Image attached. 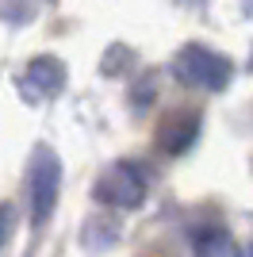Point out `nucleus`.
<instances>
[{"label":"nucleus","instance_id":"6e6552de","mask_svg":"<svg viewBox=\"0 0 253 257\" xmlns=\"http://www.w3.org/2000/svg\"><path fill=\"white\" fill-rule=\"evenodd\" d=\"M245 253H249V257H253V242H249V249H245Z\"/></svg>","mask_w":253,"mask_h":257},{"label":"nucleus","instance_id":"39448f33","mask_svg":"<svg viewBox=\"0 0 253 257\" xmlns=\"http://www.w3.org/2000/svg\"><path fill=\"white\" fill-rule=\"evenodd\" d=\"M65 85V65L58 58H35L27 69H23V92L31 100H50L58 96Z\"/></svg>","mask_w":253,"mask_h":257},{"label":"nucleus","instance_id":"20e7f679","mask_svg":"<svg viewBox=\"0 0 253 257\" xmlns=\"http://www.w3.org/2000/svg\"><path fill=\"white\" fill-rule=\"evenodd\" d=\"M196 139H200V115L192 107H184V111L177 107L173 115L161 119V127H158V146L165 154H184Z\"/></svg>","mask_w":253,"mask_h":257},{"label":"nucleus","instance_id":"f03ea898","mask_svg":"<svg viewBox=\"0 0 253 257\" xmlns=\"http://www.w3.org/2000/svg\"><path fill=\"white\" fill-rule=\"evenodd\" d=\"M146 173H142V165H135V161H119V165H111V169L96 181V200L107 207H123V211H131V207H138L142 200H146Z\"/></svg>","mask_w":253,"mask_h":257},{"label":"nucleus","instance_id":"423d86ee","mask_svg":"<svg viewBox=\"0 0 253 257\" xmlns=\"http://www.w3.org/2000/svg\"><path fill=\"white\" fill-rule=\"evenodd\" d=\"M192 249H196V257H238L234 238L222 226H200L192 234Z\"/></svg>","mask_w":253,"mask_h":257},{"label":"nucleus","instance_id":"1a4fd4ad","mask_svg":"<svg viewBox=\"0 0 253 257\" xmlns=\"http://www.w3.org/2000/svg\"><path fill=\"white\" fill-rule=\"evenodd\" d=\"M184 4H196V0H184Z\"/></svg>","mask_w":253,"mask_h":257},{"label":"nucleus","instance_id":"f257e3e1","mask_svg":"<svg viewBox=\"0 0 253 257\" xmlns=\"http://www.w3.org/2000/svg\"><path fill=\"white\" fill-rule=\"evenodd\" d=\"M173 73H177V81H184V85H192V88L222 92L234 77V65H230V58H222V54L211 50V46L188 43V46H180L177 58H173Z\"/></svg>","mask_w":253,"mask_h":257},{"label":"nucleus","instance_id":"0eeeda50","mask_svg":"<svg viewBox=\"0 0 253 257\" xmlns=\"http://www.w3.org/2000/svg\"><path fill=\"white\" fill-rule=\"evenodd\" d=\"M4 234H8V211H0V242H4Z\"/></svg>","mask_w":253,"mask_h":257},{"label":"nucleus","instance_id":"7ed1b4c3","mask_svg":"<svg viewBox=\"0 0 253 257\" xmlns=\"http://www.w3.org/2000/svg\"><path fill=\"white\" fill-rule=\"evenodd\" d=\"M58 184H62V165H58V158L42 154V158L35 161L31 177H27V188H31V219L35 223H46V219H50L54 204H58Z\"/></svg>","mask_w":253,"mask_h":257}]
</instances>
